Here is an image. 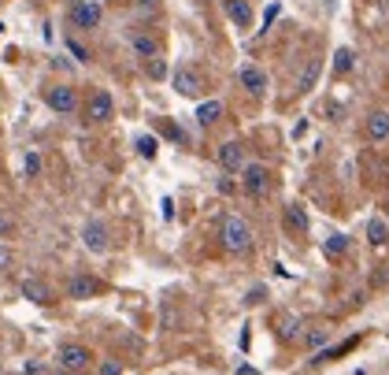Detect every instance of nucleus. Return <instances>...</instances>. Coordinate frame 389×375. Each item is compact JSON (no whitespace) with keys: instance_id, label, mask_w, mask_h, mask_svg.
Masks as SVG:
<instances>
[{"instance_id":"nucleus-1","label":"nucleus","mask_w":389,"mask_h":375,"mask_svg":"<svg viewBox=\"0 0 389 375\" xmlns=\"http://www.w3.org/2000/svg\"><path fill=\"white\" fill-rule=\"evenodd\" d=\"M219 238H223V249L233 253V256H245L252 249V227L245 223L241 216H226L223 219V230H219Z\"/></svg>"},{"instance_id":"nucleus-2","label":"nucleus","mask_w":389,"mask_h":375,"mask_svg":"<svg viewBox=\"0 0 389 375\" xmlns=\"http://www.w3.org/2000/svg\"><path fill=\"white\" fill-rule=\"evenodd\" d=\"M67 19H71V27H78V30H97L100 19H104V8L97 4V0H71Z\"/></svg>"},{"instance_id":"nucleus-3","label":"nucleus","mask_w":389,"mask_h":375,"mask_svg":"<svg viewBox=\"0 0 389 375\" xmlns=\"http://www.w3.org/2000/svg\"><path fill=\"white\" fill-rule=\"evenodd\" d=\"M60 371H74V375H82L89 364H93V349L89 346H78V342H67V346H60Z\"/></svg>"},{"instance_id":"nucleus-4","label":"nucleus","mask_w":389,"mask_h":375,"mask_svg":"<svg viewBox=\"0 0 389 375\" xmlns=\"http://www.w3.org/2000/svg\"><path fill=\"white\" fill-rule=\"evenodd\" d=\"M241 186L249 197H264V193L271 190V171L264 164H249V167H241Z\"/></svg>"},{"instance_id":"nucleus-5","label":"nucleus","mask_w":389,"mask_h":375,"mask_svg":"<svg viewBox=\"0 0 389 375\" xmlns=\"http://www.w3.org/2000/svg\"><path fill=\"white\" fill-rule=\"evenodd\" d=\"M45 105L52 112H60V115H71V112H78V89H71V86H48L45 89Z\"/></svg>"},{"instance_id":"nucleus-6","label":"nucleus","mask_w":389,"mask_h":375,"mask_svg":"<svg viewBox=\"0 0 389 375\" xmlns=\"http://www.w3.org/2000/svg\"><path fill=\"white\" fill-rule=\"evenodd\" d=\"M115 115V100L108 89H93V97H89V105H86V119L89 123H108Z\"/></svg>"},{"instance_id":"nucleus-7","label":"nucleus","mask_w":389,"mask_h":375,"mask_svg":"<svg viewBox=\"0 0 389 375\" xmlns=\"http://www.w3.org/2000/svg\"><path fill=\"white\" fill-rule=\"evenodd\" d=\"M171 82H175V89L182 97H200L204 93V79H200V71H193V67H175Z\"/></svg>"},{"instance_id":"nucleus-8","label":"nucleus","mask_w":389,"mask_h":375,"mask_svg":"<svg viewBox=\"0 0 389 375\" xmlns=\"http://www.w3.org/2000/svg\"><path fill=\"white\" fill-rule=\"evenodd\" d=\"M82 242L89 253H108V223L104 219H89L82 227Z\"/></svg>"},{"instance_id":"nucleus-9","label":"nucleus","mask_w":389,"mask_h":375,"mask_svg":"<svg viewBox=\"0 0 389 375\" xmlns=\"http://www.w3.org/2000/svg\"><path fill=\"white\" fill-rule=\"evenodd\" d=\"M215 157H219V167H223V171H241L245 167V145L241 141H223Z\"/></svg>"},{"instance_id":"nucleus-10","label":"nucleus","mask_w":389,"mask_h":375,"mask_svg":"<svg viewBox=\"0 0 389 375\" xmlns=\"http://www.w3.org/2000/svg\"><path fill=\"white\" fill-rule=\"evenodd\" d=\"M223 11H226V19L233 22V27H241V30L252 27V8H249V0H223Z\"/></svg>"},{"instance_id":"nucleus-11","label":"nucleus","mask_w":389,"mask_h":375,"mask_svg":"<svg viewBox=\"0 0 389 375\" xmlns=\"http://www.w3.org/2000/svg\"><path fill=\"white\" fill-rule=\"evenodd\" d=\"M238 82L249 89L252 97H264V93H267V74L259 71V67H241V71H238Z\"/></svg>"},{"instance_id":"nucleus-12","label":"nucleus","mask_w":389,"mask_h":375,"mask_svg":"<svg viewBox=\"0 0 389 375\" xmlns=\"http://www.w3.org/2000/svg\"><path fill=\"white\" fill-rule=\"evenodd\" d=\"M97 290H100V282L93 275H74L67 282V297H74V301H86V297H93Z\"/></svg>"},{"instance_id":"nucleus-13","label":"nucleus","mask_w":389,"mask_h":375,"mask_svg":"<svg viewBox=\"0 0 389 375\" xmlns=\"http://www.w3.org/2000/svg\"><path fill=\"white\" fill-rule=\"evenodd\" d=\"M282 223L289 235H308V216L301 204H285V212H282Z\"/></svg>"},{"instance_id":"nucleus-14","label":"nucleus","mask_w":389,"mask_h":375,"mask_svg":"<svg viewBox=\"0 0 389 375\" xmlns=\"http://www.w3.org/2000/svg\"><path fill=\"white\" fill-rule=\"evenodd\" d=\"M367 138L371 141H385L389 138V112H371L367 115Z\"/></svg>"},{"instance_id":"nucleus-15","label":"nucleus","mask_w":389,"mask_h":375,"mask_svg":"<svg viewBox=\"0 0 389 375\" xmlns=\"http://www.w3.org/2000/svg\"><path fill=\"white\" fill-rule=\"evenodd\" d=\"M134 53L141 60H156L160 56V41H156L152 34H134Z\"/></svg>"},{"instance_id":"nucleus-16","label":"nucleus","mask_w":389,"mask_h":375,"mask_svg":"<svg viewBox=\"0 0 389 375\" xmlns=\"http://www.w3.org/2000/svg\"><path fill=\"white\" fill-rule=\"evenodd\" d=\"M22 294L30 297V301H37V305L52 301V290L45 287V282H37V279H26V282H22Z\"/></svg>"},{"instance_id":"nucleus-17","label":"nucleus","mask_w":389,"mask_h":375,"mask_svg":"<svg viewBox=\"0 0 389 375\" xmlns=\"http://www.w3.org/2000/svg\"><path fill=\"white\" fill-rule=\"evenodd\" d=\"M345 249H348V238L345 235H334V238L322 242V256H327V261H341Z\"/></svg>"},{"instance_id":"nucleus-18","label":"nucleus","mask_w":389,"mask_h":375,"mask_svg":"<svg viewBox=\"0 0 389 375\" xmlns=\"http://www.w3.org/2000/svg\"><path fill=\"white\" fill-rule=\"evenodd\" d=\"M219 115H223V105H219V100H204V105L197 108V123L212 126V123H219Z\"/></svg>"},{"instance_id":"nucleus-19","label":"nucleus","mask_w":389,"mask_h":375,"mask_svg":"<svg viewBox=\"0 0 389 375\" xmlns=\"http://www.w3.org/2000/svg\"><path fill=\"white\" fill-rule=\"evenodd\" d=\"M319 67H322V60H308V67L301 71V82H296V89H301V93H308V89L315 86V79H319Z\"/></svg>"},{"instance_id":"nucleus-20","label":"nucleus","mask_w":389,"mask_h":375,"mask_svg":"<svg viewBox=\"0 0 389 375\" xmlns=\"http://www.w3.org/2000/svg\"><path fill=\"white\" fill-rule=\"evenodd\" d=\"M367 242H371V245H385V242H389V223H382V219H371V223H367Z\"/></svg>"},{"instance_id":"nucleus-21","label":"nucleus","mask_w":389,"mask_h":375,"mask_svg":"<svg viewBox=\"0 0 389 375\" xmlns=\"http://www.w3.org/2000/svg\"><path fill=\"white\" fill-rule=\"evenodd\" d=\"M353 63H356L353 48H337V53H334V71L337 74H348V71H353Z\"/></svg>"},{"instance_id":"nucleus-22","label":"nucleus","mask_w":389,"mask_h":375,"mask_svg":"<svg viewBox=\"0 0 389 375\" xmlns=\"http://www.w3.org/2000/svg\"><path fill=\"white\" fill-rule=\"evenodd\" d=\"M156 149H160V145H156V138H152V134H141V138H137V152H141L145 160L156 157Z\"/></svg>"},{"instance_id":"nucleus-23","label":"nucleus","mask_w":389,"mask_h":375,"mask_svg":"<svg viewBox=\"0 0 389 375\" xmlns=\"http://www.w3.org/2000/svg\"><path fill=\"white\" fill-rule=\"evenodd\" d=\"M11 235H15V219H11L8 212H0V242L11 238Z\"/></svg>"},{"instance_id":"nucleus-24","label":"nucleus","mask_w":389,"mask_h":375,"mask_svg":"<svg viewBox=\"0 0 389 375\" xmlns=\"http://www.w3.org/2000/svg\"><path fill=\"white\" fill-rule=\"evenodd\" d=\"M11 264H15V253H11L8 242H0V271H8Z\"/></svg>"},{"instance_id":"nucleus-25","label":"nucleus","mask_w":389,"mask_h":375,"mask_svg":"<svg viewBox=\"0 0 389 375\" xmlns=\"http://www.w3.org/2000/svg\"><path fill=\"white\" fill-rule=\"evenodd\" d=\"M22 167H26V175H37V171H41V157H37V152H26V160H22Z\"/></svg>"},{"instance_id":"nucleus-26","label":"nucleus","mask_w":389,"mask_h":375,"mask_svg":"<svg viewBox=\"0 0 389 375\" xmlns=\"http://www.w3.org/2000/svg\"><path fill=\"white\" fill-rule=\"evenodd\" d=\"M149 74H152V79H163V74H167V67H163V60H160V56L149 60Z\"/></svg>"},{"instance_id":"nucleus-27","label":"nucleus","mask_w":389,"mask_h":375,"mask_svg":"<svg viewBox=\"0 0 389 375\" xmlns=\"http://www.w3.org/2000/svg\"><path fill=\"white\" fill-rule=\"evenodd\" d=\"M100 375H123V364H115V360H108V364L100 368Z\"/></svg>"},{"instance_id":"nucleus-28","label":"nucleus","mask_w":389,"mask_h":375,"mask_svg":"<svg viewBox=\"0 0 389 375\" xmlns=\"http://www.w3.org/2000/svg\"><path fill=\"white\" fill-rule=\"evenodd\" d=\"M319 342H327V331H311L308 334V346H319Z\"/></svg>"},{"instance_id":"nucleus-29","label":"nucleus","mask_w":389,"mask_h":375,"mask_svg":"<svg viewBox=\"0 0 389 375\" xmlns=\"http://www.w3.org/2000/svg\"><path fill=\"white\" fill-rule=\"evenodd\" d=\"M56 375H74V371H56Z\"/></svg>"},{"instance_id":"nucleus-30","label":"nucleus","mask_w":389,"mask_h":375,"mask_svg":"<svg viewBox=\"0 0 389 375\" xmlns=\"http://www.w3.org/2000/svg\"><path fill=\"white\" fill-rule=\"evenodd\" d=\"M385 216H389V201H385Z\"/></svg>"},{"instance_id":"nucleus-31","label":"nucleus","mask_w":389,"mask_h":375,"mask_svg":"<svg viewBox=\"0 0 389 375\" xmlns=\"http://www.w3.org/2000/svg\"><path fill=\"white\" fill-rule=\"evenodd\" d=\"M30 4H41V0H30Z\"/></svg>"}]
</instances>
